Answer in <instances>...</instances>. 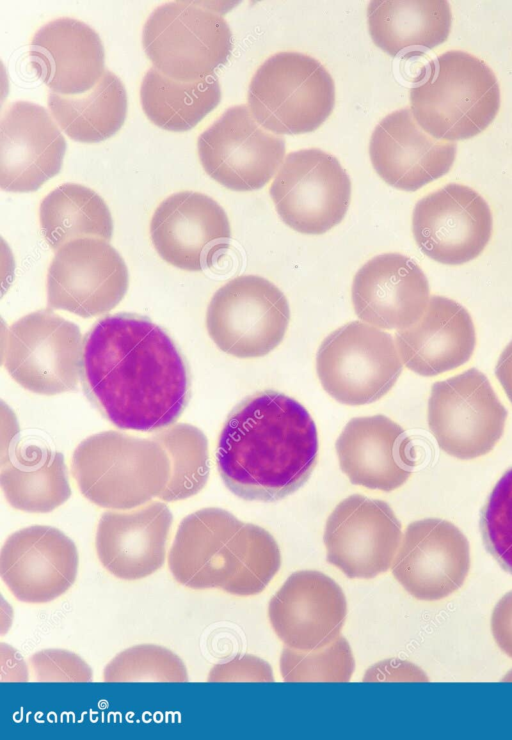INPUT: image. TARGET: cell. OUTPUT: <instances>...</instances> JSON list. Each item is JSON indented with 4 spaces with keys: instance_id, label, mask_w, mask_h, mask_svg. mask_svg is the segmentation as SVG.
<instances>
[{
    "instance_id": "26",
    "label": "cell",
    "mask_w": 512,
    "mask_h": 740,
    "mask_svg": "<svg viewBox=\"0 0 512 740\" xmlns=\"http://www.w3.org/2000/svg\"><path fill=\"white\" fill-rule=\"evenodd\" d=\"M402 363L421 376H436L469 361L476 332L469 312L443 296L430 298L423 315L395 335Z\"/></svg>"
},
{
    "instance_id": "33",
    "label": "cell",
    "mask_w": 512,
    "mask_h": 740,
    "mask_svg": "<svg viewBox=\"0 0 512 740\" xmlns=\"http://www.w3.org/2000/svg\"><path fill=\"white\" fill-rule=\"evenodd\" d=\"M168 454L171 474L158 497L165 502L185 500L198 494L207 484L209 467L208 440L196 426L170 425L152 437Z\"/></svg>"
},
{
    "instance_id": "9",
    "label": "cell",
    "mask_w": 512,
    "mask_h": 740,
    "mask_svg": "<svg viewBox=\"0 0 512 740\" xmlns=\"http://www.w3.org/2000/svg\"><path fill=\"white\" fill-rule=\"evenodd\" d=\"M290 321L284 293L269 280L241 275L220 287L206 312V329L216 346L237 358L269 354L283 340Z\"/></svg>"
},
{
    "instance_id": "29",
    "label": "cell",
    "mask_w": 512,
    "mask_h": 740,
    "mask_svg": "<svg viewBox=\"0 0 512 740\" xmlns=\"http://www.w3.org/2000/svg\"><path fill=\"white\" fill-rule=\"evenodd\" d=\"M367 22L375 45L396 57L445 42L451 31L452 13L446 1L376 0L368 4Z\"/></svg>"
},
{
    "instance_id": "30",
    "label": "cell",
    "mask_w": 512,
    "mask_h": 740,
    "mask_svg": "<svg viewBox=\"0 0 512 740\" xmlns=\"http://www.w3.org/2000/svg\"><path fill=\"white\" fill-rule=\"evenodd\" d=\"M49 110L71 139L95 143L113 136L124 124L127 94L120 78L106 70L89 91L78 95L50 92Z\"/></svg>"
},
{
    "instance_id": "39",
    "label": "cell",
    "mask_w": 512,
    "mask_h": 740,
    "mask_svg": "<svg viewBox=\"0 0 512 740\" xmlns=\"http://www.w3.org/2000/svg\"><path fill=\"white\" fill-rule=\"evenodd\" d=\"M425 672L417 665L400 659H390L370 667L363 678L365 682L412 681L427 682Z\"/></svg>"
},
{
    "instance_id": "23",
    "label": "cell",
    "mask_w": 512,
    "mask_h": 740,
    "mask_svg": "<svg viewBox=\"0 0 512 740\" xmlns=\"http://www.w3.org/2000/svg\"><path fill=\"white\" fill-rule=\"evenodd\" d=\"M351 298L359 319L382 329H403L423 315L430 300L428 280L420 266L399 253H384L355 274Z\"/></svg>"
},
{
    "instance_id": "16",
    "label": "cell",
    "mask_w": 512,
    "mask_h": 740,
    "mask_svg": "<svg viewBox=\"0 0 512 740\" xmlns=\"http://www.w3.org/2000/svg\"><path fill=\"white\" fill-rule=\"evenodd\" d=\"M470 546L452 522L425 518L410 523L391 570L414 598L439 601L457 592L470 571Z\"/></svg>"
},
{
    "instance_id": "8",
    "label": "cell",
    "mask_w": 512,
    "mask_h": 740,
    "mask_svg": "<svg viewBox=\"0 0 512 740\" xmlns=\"http://www.w3.org/2000/svg\"><path fill=\"white\" fill-rule=\"evenodd\" d=\"M83 348L76 324L50 310H38L9 327L2 363L23 388L41 395H57L78 385Z\"/></svg>"
},
{
    "instance_id": "37",
    "label": "cell",
    "mask_w": 512,
    "mask_h": 740,
    "mask_svg": "<svg viewBox=\"0 0 512 740\" xmlns=\"http://www.w3.org/2000/svg\"><path fill=\"white\" fill-rule=\"evenodd\" d=\"M38 682H90L92 670L77 654L62 649H44L29 658Z\"/></svg>"
},
{
    "instance_id": "24",
    "label": "cell",
    "mask_w": 512,
    "mask_h": 740,
    "mask_svg": "<svg viewBox=\"0 0 512 740\" xmlns=\"http://www.w3.org/2000/svg\"><path fill=\"white\" fill-rule=\"evenodd\" d=\"M173 523L168 506L150 501L130 510L104 512L95 547L102 566L122 580H138L159 570Z\"/></svg>"
},
{
    "instance_id": "18",
    "label": "cell",
    "mask_w": 512,
    "mask_h": 740,
    "mask_svg": "<svg viewBox=\"0 0 512 740\" xmlns=\"http://www.w3.org/2000/svg\"><path fill=\"white\" fill-rule=\"evenodd\" d=\"M79 555L75 543L57 528L33 525L11 534L0 553V575L16 599L50 602L75 582Z\"/></svg>"
},
{
    "instance_id": "22",
    "label": "cell",
    "mask_w": 512,
    "mask_h": 740,
    "mask_svg": "<svg viewBox=\"0 0 512 740\" xmlns=\"http://www.w3.org/2000/svg\"><path fill=\"white\" fill-rule=\"evenodd\" d=\"M369 155L373 168L388 185L416 191L449 172L456 145L429 135L411 110L403 108L386 115L375 127Z\"/></svg>"
},
{
    "instance_id": "35",
    "label": "cell",
    "mask_w": 512,
    "mask_h": 740,
    "mask_svg": "<svg viewBox=\"0 0 512 740\" xmlns=\"http://www.w3.org/2000/svg\"><path fill=\"white\" fill-rule=\"evenodd\" d=\"M105 682H187L184 662L171 650L153 644L129 647L105 667Z\"/></svg>"
},
{
    "instance_id": "28",
    "label": "cell",
    "mask_w": 512,
    "mask_h": 740,
    "mask_svg": "<svg viewBox=\"0 0 512 740\" xmlns=\"http://www.w3.org/2000/svg\"><path fill=\"white\" fill-rule=\"evenodd\" d=\"M1 487L7 502L29 513H48L71 496L62 453L20 442L2 458Z\"/></svg>"
},
{
    "instance_id": "32",
    "label": "cell",
    "mask_w": 512,
    "mask_h": 740,
    "mask_svg": "<svg viewBox=\"0 0 512 740\" xmlns=\"http://www.w3.org/2000/svg\"><path fill=\"white\" fill-rule=\"evenodd\" d=\"M39 220L42 234L53 250L78 238L110 241L113 221L105 201L92 189L64 183L44 197Z\"/></svg>"
},
{
    "instance_id": "36",
    "label": "cell",
    "mask_w": 512,
    "mask_h": 740,
    "mask_svg": "<svg viewBox=\"0 0 512 740\" xmlns=\"http://www.w3.org/2000/svg\"><path fill=\"white\" fill-rule=\"evenodd\" d=\"M484 545L497 563L512 574V467L500 477L481 510Z\"/></svg>"
},
{
    "instance_id": "6",
    "label": "cell",
    "mask_w": 512,
    "mask_h": 740,
    "mask_svg": "<svg viewBox=\"0 0 512 740\" xmlns=\"http://www.w3.org/2000/svg\"><path fill=\"white\" fill-rule=\"evenodd\" d=\"M142 43L154 67L181 82L214 75L233 47L230 27L219 10L196 1L158 6L144 24Z\"/></svg>"
},
{
    "instance_id": "11",
    "label": "cell",
    "mask_w": 512,
    "mask_h": 740,
    "mask_svg": "<svg viewBox=\"0 0 512 740\" xmlns=\"http://www.w3.org/2000/svg\"><path fill=\"white\" fill-rule=\"evenodd\" d=\"M270 196L284 223L307 235H321L345 217L351 181L332 154L318 148L290 152L270 186Z\"/></svg>"
},
{
    "instance_id": "1",
    "label": "cell",
    "mask_w": 512,
    "mask_h": 740,
    "mask_svg": "<svg viewBox=\"0 0 512 740\" xmlns=\"http://www.w3.org/2000/svg\"><path fill=\"white\" fill-rule=\"evenodd\" d=\"M82 369L90 397L116 427L149 432L172 425L188 398L184 360L152 321L115 314L86 337Z\"/></svg>"
},
{
    "instance_id": "13",
    "label": "cell",
    "mask_w": 512,
    "mask_h": 740,
    "mask_svg": "<svg viewBox=\"0 0 512 740\" xmlns=\"http://www.w3.org/2000/svg\"><path fill=\"white\" fill-rule=\"evenodd\" d=\"M127 266L108 241L78 238L61 246L47 273V303L87 318L109 312L127 292Z\"/></svg>"
},
{
    "instance_id": "40",
    "label": "cell",
    "mask_w": 512,
    "mask_h": 740,
    "mask_svg": "<svg viewBox=\"0 0 512 740\" xmlns=\"http://www.w3.org/2000/svg\"><path fill=\"white\" fill-rule=\"evenodd\" d=\"M490 628L497 646L512 658V590L496 603L491 614Z\"/></svg>"
},
{
    "instance_id": "10",
    "label": "cell",
    "mask_w": 512,
    "mask_h": 740,
    "mask_svg": "<svg viewBox=\"0 0 512 740\" xmlns=\"http://www.w3.org/2000/svg\"><path fill=\"white\" fill-rule=\"evenodd\" d=\"M507 416L488 378L476 368L431 387L429 430L452 457L468 460L489 453L503 435Z\"/></svg>"
},
{
    "instance_id": "25",
    "label": "cell",
    "mask_w": 512,
    "mask_h": 740,
    "mask_svg": "<svg viewBox=\"0 0 512 740\" xmlns=\"http://www.w3.org/2000/svg\"><path fill=\"white\" fill-rule=\"evenodd\" d=\"M335 447L349 481L371 490L390 492L401 487L415 465L410 438L384 415L352 418Z\"/></svg>"
},
{
    "instance_id": "19",
    "label": "cell",
    "mask_w": 512,
    "mask_h": 740,
    "mask_svg": "<svg viewBox=\"0 0 512 740\" xmlns=\"http://www.w3.org/2000/svg\"><path fill=\"white\" fill-rule=\"evenodd\" d=\"M150 236L164 261L181 270L201 271L228 247L231 228L226 212L214 199L200 192L181 191L155 209Z\"/></svg>"
},
{
    "instance_id": "3",
    "label": "cell",
    "mask_w": 512,
    "mask_h": 740,
    "mask_svg": "<svg viewBox=\"0 0 512 740\" xmlns=\"http://www.w3.org/2000/svg\"><path fill=\"white\" fill-rule=\"evenodd\" d=\"M72 474L82 495L111 510H130L158 498L171 474L167 452L153 438L105 431L74 450Z\"/></svg>"
},
{
    "instance_id": "43",
    "label": "cell",
    "mask_w": 512,
    "mask_h": 740,
    "mask_svg": "<svg viewBox=\"0 0 512 740\" xmlns=\"http://www.w3.org/2000/svg\"><path fill=\"white\" fill-rule=\"evenodd\" d=\"M504 681H512V670L509 671L505 677H503Z\"/></svg>"
},
{
    "instance_id": "4",
    "label": "cell",
    "mask_w": 512,
    "mask_h": 740,
    "mask_svg": "<svg viewBox=\"0 0 512 740\" xmlns=\"http://www.w3.org/2000/svg\"><path fill=\"white\" fill-rule=\"evenodd\" d=\"M411 112L429 135L444 141L470 139L484 131L500 108L494 72L460 50L439 55L428 77L410 90Z\"/></svg>"
},
{
    "instance_id": "34",
    "label": "cell",
    "mask_w": 512,
    "mask_h": 740,
    "mask_svg": "<svg viewBox=\"0 0 512 740\" xmlns=\"http://www.w3.org/2000/svg\"><path fill=\"white\" fill-rule=\"evenodd\" d=\"M279 665L286 682H348L355 661L348 641L339 636L328 645L309 651L286 648Z\"/></svg>"
},
{
    "instance_id": "17",
    "label": "cell",
    "mask_w": 512,
    "mask_h": 740,
    "mask_svg": "<svg viewBox=\"0 0 512 740\" xmlns=\"http://www.w3.org/2000/svg\"><path fill=\"white\" fill-rule=\"evenodd\" d=\"M251 523L216 507L182 519L168 554V566L181 585L224 590L238 566Z\"/></svg>"
},
{
    "instance_id": "12",
    "label": "cell",
    "mask_w": 512,
    "mask_h": 740,
    "mask_svg": "<svg viewBox=\"0 0 512 740\" xmlns=\"http://www.w3.org/2000/svg\"><path fill=\"white\" fill-rule=\"evenodd\" d=\"M285 141L264 129L246 105L228 108L197 140L205 172L233 191L264 187L282 164Z\"/></svg>"
},
{
    "instance_id": "5",
    "label": "cell",
    "mask_w": 512,
    "mask_h": 740,
    "mask_svg": "<svg viewBox=\"0 0 512 740\" xmlns=\"http://www.w3.org/2000/svg\"><path fill=\"white\" fill-rule=\"evenodd\" d=\"M247 101L254 119L275 134L318 129L335 105V85L326 68L299 52H278L252 77Z\"/></svg>"
},
{
    "instance_id": "42",
    "label": "cell",
    "mask_w": 512,
    "mask_h": 740,
    "mask_svg": "<svg viewBox=\"0 0 512 740\" xmlns=\"http://www.w3.org/2000/svg\"><path fill=\"white\" fill-rule=\"evenodd\" d=\"M495 374L512 403V340L501 352L495 367Z\"/></svg>"
},
{
    "instance_id": "20",
    "label": "cell",
    "mask_w": 512,
    "mask_h": 740,
    "mask_svg": "<svg viewBox=\"0 0 512 740\" xmlns=\"http://www.w3.org/2000/svg\"><path fill=\"white\" fill-rule=\"evenodd\" d=\"M346 614L341 587L315 570L291 574L268 607L270 624L279 639L302 651L326 646L339 637Z\"/></svg>"
},
{
    "instance_id": "2",
    "label": "cell",
    "mask_w": 512,
    "mask_h": 740,
    "mask_svg": "<svg viewBox=\"0 0 512 740\" xmlns=\"http://www.w3.org/2000/svg\"><path fill=\"white\" fill-rule=\"evenodd\" d=\"M318 455L314 420L295 399L257 393L229 415L218 439L217 467L226 487L247 501H276L309 478Z\"/></svg>"
},
{
    "instance_id": "21",
    "label": "cell",
    "mask_w": 512,
    "mask_h": 740,
    "mask_svg": "<svg viewBox=\"0 0 512 740\" xmlns=\"http://www.w3.org/2000/svg\"><path fill=\"white\" fill-rule=\"evenodd\" d=\"M66 142L41 105L17 101L0 122V186L8 192H32L56 176Z\"/></svg>"
},
{
    "instance_id": "31",
    "label": "cell",
    "mask_w": 512,
    "mask_h": 740,
    "mask_svg": "<svg viewBox=\"0 0 512 740\" xmlns=\"http://www.w3.org/2000/svg\"><path fill=\"white\" fill-rule=\"evenodd\" d=\"M221 100L215 75L193 82L174 80L155 67L145 74L140 86V101L147 118L172 132L194 128Z\"/></svg>"
},
{
    "instance_id": "7",
    "label": "cell",
    "mask_w": 512,
    "mask_h": 740,
    "mask_svg": "<svg viewBox=\"0 0 512 740\" xmlns=\"http://www.w3.org/2000/svg\"><path fill=\"white\" fill-rule=\"evenodd\" d=\"M402 369L392 336L361 321L330 333L316 356L317 375L324 390L350 406L382 398L395 385Z\"/></svg>"
},
{
    "instance_id": "41",
    "label": "cell",
    "mask_w": 512,
    "mask_h": 740,
    "mask_svg": "<svg viewBox=\"0 0 512 740\" xmlns=\"http://www.w3.org/2000/svg\"><path fill=\"white\" fill-rule=\"evenodd\" d=\"M1 681H28V669L25 661L14 648L4 643H1Z\"/></svg>"
},
{
    "instance_id": "27",
    "label": "cell",
    "mask_w": 512,
    "mask_h": 740,
    "mask_svg": "<svg viewBox=\"0 0 512 740\" xmlns=\"http://www.w3.org/2000/svg\"><path fill=\"white\" fill-rule=\"evenodd\" d=\"M29 55L42 81L60 95L83 94L105 73L98 33L74 18H58L42 26L34 34Z\"/></svg>"
},
{
    "instance_id": "14",
    "label": "cell",
    "mask_w": 512,
    "mask_h": 740,
    "mask_svg": "<svg viewBox=\"0 0 512 740\" xmlns=\"http://www.w3.org/2000/svg\"><path fill=\"white\" fill-rule=\"evenodd\" d=\"M493 230L490 207L474 189L450 183L420 199L412 214V232L420 250L445 265L477 258Z\"/></svg>"
},
{
    "instance_id": "15",
    "label": "cell",
    "mask_w": 512,
    "mask_h": 740,
    "mask_svg": "<svg viewBox=\"0 0 512 740\" xmlns=\"http://www.w3.org/2000/svg\"><path fill=\"white\" fill-rule=\"evenodd\" d=\"M401 539V523L389 504L358 494L337 504L323 538L327 561L351 579L386 572Z\"/></svg>"
},
{
    "instance_id": "38",
    "label": "cell",
    "mask_w": 512,
    "mask_h": 740,
    "mask_svg": "<svg viewBox=\"0 0 512 740\" xmlns=\"http://www.w3.org/2000/svg\"><path fill=\"white\" fill-rule=\"evenodd\" d=\"M209 682H273V672L270 665L252 655H243L215 665L209 672Z\"/></svg>"
}]
</instances>
